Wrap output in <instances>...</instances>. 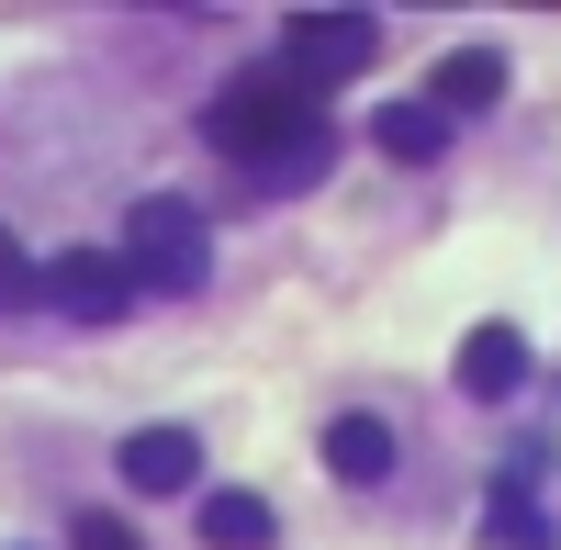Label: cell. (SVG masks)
<instances>
[{"label":"cell","instance_id":"5","mask_svg":"<svg viewBox=\"0 0 561 550\" xmlns=\"http://www.w3.org/2000/svg\"><path fill=\"white\" fill-rule=\"evenodd\" d=\"M113 472H124L135 494H192V483H203V438H192V427H135V438L113 449Z\"/></svg>","mask_w":561,"mask_h":550},{"label":"cell","instance_id":"6","mask_svg":"<svg viewBox=\"0 0 561 550\" xmlns=\"http://www.w3.org/2000/svg\"><path fill=\"white\" fill-rule=\"evenodd\" d=\"M517 382H528V337L517 326H472V337H460V393H472V404H505Z\"/></svg>","mask_w":561,"mask_h":550},{"label":"cell","instance_id":"9","mask_svg":"<svg viewBox=\"0 0 561 550\" xmlns=\"http://www.w3.org/2000/svg\"><path fill=\"white\" fill-rule=\"evenodd\" d=\"M370 147L404 158V169H427V158H449V124L427 102H382V113H370Z\"/></svg>","mask_w":561,"mask_h":550},{"label":"cell","instance_id":"10","mask_svg":"<svg viewBox=\"0 0 561 550\" xmlns=\"http://www.w3.org/2000/svg\"><path fill=\"white\" fill-rule=\"evenodd\" d=\"M203 539H214V550H270V506L225 483V494H203Z\"/></svg>","mask_w":561,"mask_h":550},{"label":"cell","instance_id":"7","mask_svg":"<svg viewBox=\"0 0 561 550\" xmlns=\"http://www.w3.org/2000/svg\"><path fill=\"white\" fill-rule=\"evenodd\" d=\"M505 102V57L494 45H460V57H438V90H427V113L460 124V113H494Z\"/></svg>","mask_w":561,"mask_h":550},{"label":"cell","instance_id":"3","mask_svg":"<svg viewBox=\"0 0 561 550\" xmlns=\"http://www.w3.org/2000/svg\"><path fill=\"white\" fill-rule=\"evenodd\" d=\"M370 45H382V23H370V12H293V23H280V79L337 90V79L370 68Z\"/></svg>","mask_w":561,"mask_h":550},{"label":"cell","instance_id":"13","mask_svg":"<svg viewBox=\"0 0 561 550\" xmlns=\"http://www.w3.org/2000/svg\"><path fill=\"white\" fill-rule=\"evenodd\" d=\"M68 550H135V528H124V517H102V506H90V517L68 528Z\"/></svg>","mask_w":561,"mask_h":550},{"label":"cell","instance_id":"8","mask_svg":"<svg viewBox=\"0 0 561 550\" xmlns=\"http://www.w3.org/2000/svg\"><path fill=\"white\" fill-rule=\"evenodd\" d=\"M325 472L337 483H382L393 472V427L382 416H325Z\"/></svg>","mask_w":561,"mask_h":550},{"label":"cell","instance_id":"4","mask_svg":"<svg viewBox=\"0 0 561 550\" xmlns=\"http://www.w3.org/2000/svg\"><path fill=\"white\" fill-rule=\"evenodd\" d=\"M45 303L79 314V326H113V314L135 303V282H124L113 248H57V270H45Z\"/></svg>","mask_w":561,"mask_h":550},{"label":"cell","instance_id":"2","mask_svg":"<svg viewBox=\"0 0 561 550\" xmlns=\"http://www.w3.org/2000/svg\"><path fill=\"white\" fill-rule=\"evenodd\" d=\"M124 282L135 293H203L214 282V237H203V203H180V192H147L124 214Z\"/></svg>","mask_w":561,"mask_h":550},{"label":"cell","instance_id":"11","mask_svg":"<svg viewBox=\"0 0 561 550\" xmlns=\"http://www.w3.org/2000/svg\"><path fill=\"white\" fill-rule=\"evenodd\" d=\"M483 550H550V517L528 506V494H505V483H494V506H483Z\"/></svg>","mask_w":561,"mask_h":550},{"label":"cell","instance_id":"12","mask_svg":"<svg viewBox=\"0 0 561 550\" xmlns=\"http://www.w3.org/2000/svg\"><path fill=\"white\" fill-rule=\"evenodd\" d=\"M23 303H45V270H34V248L0 225V314H23Z\"/></svg>","mask_w":561,"mask_h":550},{"label":"cell","instance_id":"1","mask_svg":"<svg viewBox=\"0 0 561 550\" xmlns=\"http://www.w3.org/2000/svg\"><path fill=\"white\" fill-rule=\"evenodd\" d=\"M203 135H214V158L237 169V180H259V192H293V180L325 169V102H314L304 79H280V68L225 79L214 102H203Z\"/></svg>","mask_w":561,"mask_h":550}]
</instances>
